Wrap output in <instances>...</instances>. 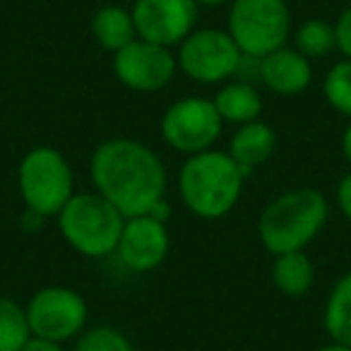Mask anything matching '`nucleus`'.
<instances>
[{"mask_svg":"<svg viewBox=\"0 0 351 351\" xmlns=\"http://www.w3.org/2000/svg\"><path fill=\"white\" fill-rule=\"evenodd\" d=\"M29 337L25 306L0 293V351H22Z\"/></svg>","mask_w":351,"mask_h":351,"instance_id":"6ab92c4d","label":"nucleus"},{"mask_svg":"<svg viewBox=\"0 0 351 351\" xmlns=\"http://www.w3.org/2000/svg\"><path fill=\"white\" fill-rule=\"evenodd\" d=\"M322 325L330 341L351 346V269L337 279L325 301Z\"/></svg>","mask_w":351,"mask_h":351,"instance_id":"a211bd4d","label":"nucleus"},{"mask_svg":"<svg viewBox=\"0 0 351 351\" xmlns=\"http://www.w3.org/2000/svg\"><path fill=\"white\" fill-rule=\"evenodd\" d=\"M337 205H339L341 215L351 221V171L344 176L337 186Z\"/></svg>","mask_w":351,"mask_h":351,"instance_id":"b1692460","label":"nucleus"},{"mask_svg":"<svg viewBox=\"0 0 351 351\" xmlns=\"http://www.w3.org/2000/svg\"><path fill=\"white\" fill-rule=\"evenodd\" d=\"M335 39H337V51L344 58L351 60V5L346 10H341V15L335 22Z\"/></svg>","mask_w":351,"mask_h":351,"instance_id":"5701e85b","label":"nucleus"},{"mask_svg":"<svg viewBox=\"0 0 351 351\" xmlns=\"http://www.w3.org/2000/svg\"><path fill=\"white\" fill-rule=\"evenodd\" d=\"M73 351H135L132 341L111 325H97L84 330L75 339Z\"/></svg>","mask_w":351,"mask_h":351,"instance_id":"4be33fe9","label":"nucleus"},{"mask_svg":"<svg viewBox=\"0 0 351 351\" xmlns=\"http://www.w3.org/2000/svg\"><path fill=\"white\" fill-rule=\"evenodd\" d=\"M171 248L169 229L154 217L142 215L125 219L123 234L118 239L116 255L121 265L130 272H152L166 260Z\"/></svg>","mask_w":351,"mask_h":351,"instance_id":"f8f14e48","label":"nucleus"},{"mask_svg":"<svg viewBox=\"0 0 351 351\" xmlns=\"http://www.w3.org/2000/svg\"><path fill=\"white\" fill-rule=\"evenodd\" d=\"M311 80V60L289 46H282L265 56L263 65H260V82L279 97H296V94L306 92Z\"/></svg>","mask_w":351,"mask_h":351,"instance_id":"ddd939ff","label":"nucleus"},{"mask_svg":"<svg viewBox=\"0 0 351 351\" xmlns=\"http://www.w3.org/2000/svg\"><path fill=\"white\" fill-rule=\"evenodd\" d=\"M169 215H171V205L166 202V197H164V200H159L149 210V217H154V219L161 221V224H166V221H169Z\"/></svg>","mask_w":351,"mask_h":351,"instance_id":"a878e982","label":"nucleus"},{"mask_svg":"<svg viewBox=\"0 0 351 351\" xmlns=\"http://www.w3.org/2000/svg\"><path fill=\"white\" fill-rule=\"evenodd\" d=\"M58 226L68 245L80 255L106 258L116 253L125 217L97 191L75 193L68 205L60 210Z\"/></svg>","mask_w":351,"mask_h":351,"instance_id":"20e7f679","label":"nucleus"},{"mask_svg":"<svg viewBox=\"0 0 351 351\" xmlns=\"http://www.w3.org/2000/svg\"><path fill=\"white\" fill-rule=\"evenodd\" d=\"M327 215L330 205L317 188L284 191L260 212V241L272 255L306 250V245H311L322 231Z\"/></svg>","mask_w":351,"mask_h":351,"instance_id":"7ed1b4c3","label":"nucleus"},{"mask_svg":"<svg viewBox=\"0 0 351 351\" xmlns=\"http://www.w3.org/2000/svg\"><path fill=\"white\" fill-rule=\"evenodd\" d=\"M176 70L178 60L173 51L145 39H135L123 51L113 53V73L121 84L135 92H159L169 87Z\"/></svg>","mask_w":351,"mask_h":351,"instance_id":"9b49d317","label":"nucleus"},{"mask_svg":"<svg viewBox=\"0 0 351 351\" xmlns=\"http://www.w3.org/2000/svg\"><path fill=\"white\" fill-rule=\"evenodd\" d=\"M212 101H215L221 121L231 123V125L260 121V113H263V97L255 89V84L241 82V80H229L221 84Z\"/></svg>","mask_w":351,"mask_h":351,"instance_id":"2eb2a0df","label":"nucleus"},{"mask_svg":"<svg viewBox=\"0 0 351 351\" xmlns=\"http://www.w3.org/2000/svg\"><path fill=\"white\" fill-rule=\"evenodd\" d=\"M341 154H344V159L351 164V123L344 128V132H341Z\"/></svg>","mask_w":351,"mask_h":351,"instance_id":"bb28decb","label":"nucleus"},{"mask_svg":"<svg viewBox=\"0 0 351 351\" xmlns=\"http://www.w3.org/2000/svg\"><path fill=\"white\" fill-rule=\"evenodd\" d=\"M32 337L51 341L77 339L87 330V301L70 287H44L25 306Z\"/></svg>","mask_w":351,"mask_h":351,"instance_id":"1a4fd4ad","label":"nucleus"},{"mask_svg":"<svg viewBox=\"0 0 351 351\" xmlns=\"http://www.w3.org/2000/svg\"><path fill=\"white\" fill-rule=\"evenodd\" d=\"M197 5H207V8H212V5H224V3H231V0H195Z\"/></svg>","mask_w":351,"mask_h":351,"instance_id":"c85d7f7f","label":"nucleus"},{"mask_svg":"<svg viewBox=\"0 0 351 351\" xmlns=\"http://www.w3.org/2000/svg\"><path fill=\"white\" fill-rule=\"evenodd\" d=\"M159 128L161 137L171 149L193 156L200 152L215 149V142L219 140L224 121H221L212 99L183 97L166 108Z\"/></svg>","mask_w":351,"mask_h":351,"instance_id":"6e6552de","label":"nucleus"},{"mask_svg":"<svg viewBox=\"0 0 351 351\" xmlns=\"http://www.w3.org/2000/svg\"><path fill=\"white\" fill-rule=\"evenodd\" d=\"M272 282L284 296H306L311 291L313 282H315V265L306 255V250L274 255Z\"/></svg>","mask_w":351,"mask_h":351,"instance_id":"f3484780","label":"nucleus"},{"mask_svg":"<svg viewBox=\"0 0 351 351\" xmlns=\"http://www.w3.org/2000/svg\"><path fill=\"white\" fill-rule=\"evenodd\" d=\"M22 351H65L60 341L41 339V337H29L27 344L22 346Z\"/></svg>","mask_w":351,"mask_h":351,"instance_id":"393cba45","label":"nucleus"},{"mask_svg":"<svg viewBox=\"0 0 351 351\" xmlns=\"http://www.w3.org/2000/svg\"><path fill=\"white\" fill-rule=\"evenodd\" d=\"M130 12L137 39L173 49L195 32L200 5L195 0H135Z\"/></svg>","mask_w":351,"mask_h":351,"instance_id":"9d476101","label":"nucleus"},{"mask_svg":"<svg viewBox=\"0 0 351 351\" xmlns=\"http://www.w3.org/2000/svg\"><path fill=\"white\" fill-rule=\"evenodd\" d=\"M92 34L99 41V46L111 53L123 51L128 44L137 39L132 12L118 5H104L92 17Z\"/></svg>","mask_w":351,"mask_h":351,"instance_id":"dca6fc26","label":"nucleus"},{"mask_svg":"<svg viewBox=\"0 0 351 351\" xmlns=\"http://www.w3.org/2000/svg\"><path fill=\"white\" fill-rule=\"evenodd\" d=\"M245 173L229 152L207 149L186 159L178 173V193L188 210L200 219H224L241 200Z\"/></svg>","mask_w":351,"mask_h":351,"instance_id":"f03ea898","label":"nucleus"},{"mask_svg":"<svg viewBox=\"0 0 351 351\" xmlns=\"http://www.w3.org/2000/svg\"><path fill=\"white\" fill-rule=\"evenodd\" d=\"M317 351H351V346H346V344H337V341H330V344H325V346H320Z\"/></svg>","mask_w":351,"mask_h":351,"instance_id":"cd10ccee","label":"nucleus"},{"mask_svg":"<svg viewBox=\"0 0 351 351\" xmlns=\"http://www.w3.org/2000/svg\"><path fill=\"white\" fill-rule=\"evenodd\" d=\"M274 147H277V132L263 121H253L239 125L229 142V154L245 173L255 169V166L265 164L272 156Z\"/></svg>","mask_w":351,"mask_h":351,"instance_id":"4468645a","label":"nucleus"},{"mask_svg":"<svg viewBox=\"0 0 351 351\" xmlns=\"http://www.w3.org/2000/svg\"><path fill=\"white\" fill-rule=\"evenodd\" d=\"M241 49L226 29H195L178 46V70L197 84H224L236 77Z\"/></svg>","mask_w":351,"mask_h":351,"instance_id":"0eeeda50","label":"nucleus"},{"mask_svg":"<svg viewBox=\"0 0 351 351\" xmlns=\"http://www.w3.org/2000/svg\"><path fill=\"white\" fill-rule=\"evenodd\" d=\"M17 186L27 210L41 219L58 217L75 195L73 166L56 147H34L22 156Z\"/></svg>","mask_w":351,"mask_h":351,"instance_id":"39448f33","label":"nucleus"},{"mask_svg":"<svg viewBox=\"0 0 351 351\" xmlns=\"http://www.w3.org/2000/svg\"><path fill=\"white\" fill-rule=\"evenodd\" d=\"M296 51L303 53L308 60H317L330 56L332 51H337V39H335V25L325 20H308L296 29Z\"/></svg>","mask_w":351,"mask_h":351,"instance_id":"aec40b11","label":"nucleus"},{"mask_svg":"<svg viewBox=\"0 0 351 351\" xmlns=\"http://www.w3.org/2000/svg\"><path fill=\"white\" fill-rule=\"evenodd\" d=\"M226 32L241 53L265 58L287 46L291 36V10L287 0H231Z\"/></svg>","mask_w":351,"mask_h":351,"instance_id":"423d86ee","label":"nucleus"},{"mask_svg":"<svg viewBox=\"0 0 351 351\" xmlns=\"http://www.w3.org/2000/svg\"><path fill=\"white\" fill-rule=\"evenodd\" d=\"M94 191L125 219L149 215L166 195V166L152 147L132 137H111L94 149L89 161Z\"/></svg>","mask_w":351,"mask_h":351,"instance_id":"f257e3e1","label":"nucleus"},{"mask_svg":"<svg viewBox=\"0 0 351 351\" xmlns=\"http://www.w3.org/2000/svg\"><path fill=\"white\" fill-rule=\"evenodd\" d=\"M322 94L325 101L335 108L337 113L351 118V60L344 58L327 70L322 80Z\"/></svg>","mask_w":351,"mask_h":351,"instance_id":"412c9836","label":"nucleus"}]
</instances>
